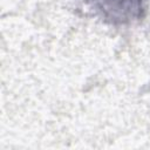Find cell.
<instances>
[{
	"instance_id": "1",
	"label": "cell",
	"mask_w": 150,
	"mask_h": 150,
	"mask_svg": "<svg viewBox=\"0 0 150 150\" xmlns=\"http://www.w3.org/2000/svg\"><path fill=\"white\" fill-rule=\"evenodd\" d=\"M93 13L111 25H128L144 16L149 0H83Z\"/></svg>"
}]
</instances>
